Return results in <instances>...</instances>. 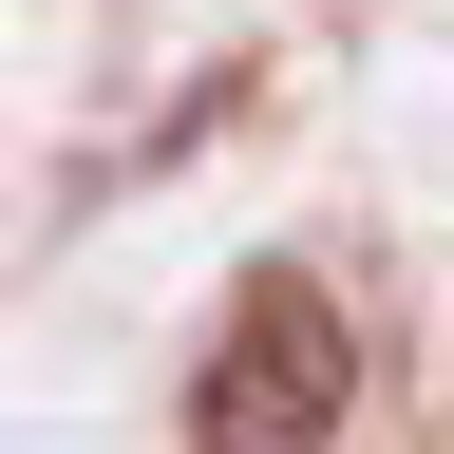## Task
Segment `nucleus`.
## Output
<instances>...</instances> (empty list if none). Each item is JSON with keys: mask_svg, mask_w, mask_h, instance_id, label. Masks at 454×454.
Segmentation results:
<instances>
[{"mask_svg": "<svg viewBox=\"0 0 454 454\" xmlns=\"http://www.w3.org/2000/svg\"><path fill=\"white\" fill-rule=\"evenodd\" d=\"M340 397H360V322H340L303 265H265V284H227V322H208L190 454H340Z\"/></svg>", "mask_w": 454, "mask_h": 454, "instance_id": "f257e3e1", "label": "nucleus"}]
</instances>
